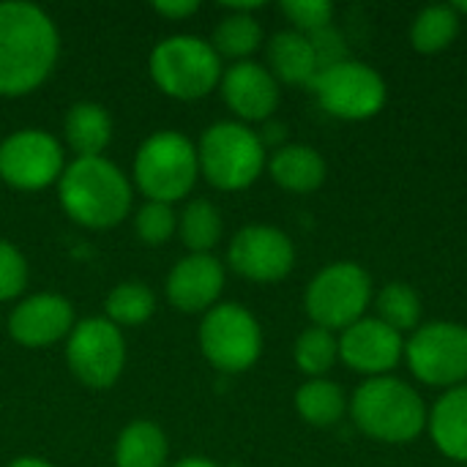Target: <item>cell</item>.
I'll use <instances>...</instances> for the list:
<instances>
[{
  "label": "cell",
  "instance_id": "1",
  "mask_svg": "<svg viewBox=\"0 0 467 467\" xmlns=\"http://www.w3.org/2000/svg\"><path fill=\"white\" fill-rule=\"evenodd\" d=\"M57 27L33 3H0V96L33 93L55 68Z\"/></svg>",
  "mask_w": 467,
  "mask_h": 467
},
{
  "label": "cell",
  "instance_id": "2",
  "mask_svg": "<svg viewBox=\"0 0 467 467\" xmlns=\"http://www.w3.org/2000/svg\"><path fill=\"white\" fill-rule=\"evenodd\" d=\"M348 408H350L353 424L367 438L378 443H389V446L413 443L416 438L424 435L427 419H430V410L421 394L410 383L394 375L364 380L353 391Z\"/></svg>",
  "mask_w": 467,
  "mask_h": 467
},
{
  "label": "cell",
  "instance_id": "3",
  "mask_svg": "<svg viewBox=\"0 0 467 467\" xmlns=\"http://www.w3.org/2000/svg\"><path fill=\"white\" fill-rule=\"evenodd\" d=\"M57 197L66 216L90 230L115 227L131 211V183L104 156L74 159L57 181Z\"/></svg>",
  "mask_w": 467,
  "mask_h": 467
},
{
  "label": "cell",
  "instance_id": "4",
  "mask_svg": "<svg viewBox=\"0 0 467 467\" xmlns=\"http://www.w3.org/2000/svg\"><path fill=\"white\" fill-rule=\"evenodd\" d=\"M200 175L222 192L252 186L265 167V145L257 131L238 120H222L202 131L197 145Z\"/></svg>",
  "mask_w": 467,
  "mask_h": 467
},
{
  "label": "cell",
  "instance_id": "5",
  "mask_svg": "<svg viewBox=\"0 0 467 467\" xmlns=\"http://www.w3.org/2000/svg\"><path fill=\"white\" fill-rule=\"evenodd\" d=\"M200 175L197 148L181 131H159L148 137L134 159V181L148 202L183 200Z\"/></svg>",
  "mask_w": 467,
  "mask_h": 467
},
{
  "label": "cell",
  "instance_id": "6",
  "mask_svg": "<svg viewBox=\"0 0 467 467\" xmlns=\"http://www.w3.org/2000/svg\"><path fill=\"white\" fill-rule=\"evenodd\" d=\"M372 298V276L358 263L339 260L317 271V276L306 287L304 306L312 326L342 334L345 328L367 317Z\"/></svg>",
  "mask_w": 467,
  "mask_h": 467
},
{
  "label": "cell",
  "instance_id": "7",
  "mask_svg": "<svg viewBox=\"0 0 467 467\" xmlns=\"http://www.w3.org/2000/svg\"><path fill=\"white\" fill-rule=\"evenodd\" d=\"M222 57L197 36H170L150 52V77L172 99L194 101L222 82Z\"/></svg>",
  "mask_w": 467,
  "mask_h": 467
},
{
  "label": "cell",
  "instance_id": "8",
  "mask_svg": "<svg viewBox=\"0 0 467 467\" xmlns=\"http://www.w3.org/2000/svg\"><path fill=\"white\" fill-rule=\"evenodd\" d=\"M405 361L416 380L432 389L467 383V326L454 320L421 323L405 342Z\"/></svg>",
  "mask_w": 467,
  "mask_h": 467
},
{
  "label": "cell",
  "instance_id": "9",
  "mask_svg": "<svg viewBox=\"0 0 467 467\" xmlns=\"http://www.w3.org/2000/svg\"><path fill=\"white\" fill-rule=\"evenodd\" d=\"M200 350L219 372H246L263 353V331L257 317L241 304H216L202 317Z\"/></svg>",
  "mask_w": 467,
  "mask_h": 467
},
{
  "label": "cell",
  "instance_id": "10",
  "mask_svg": "<svg viewBox=\"0 0 467 467\" xmlns=\"http://www.w3.org/2000/svg\"><path fill=\"white\" fill-rule=\"evenodd\" d=\"M320 107L342 120L375 118L389 99L386 79L361 60H345L339 66L323 68L309 82Z\"/></svg>",
  "mask_w": 467,
  "mask_h": 467
},
{
  "label": "cell",
  "instance_id": "11",
  "mask_svg": "<svg viewBox=\"0 0 467 467\" xmlns=\"http://www.w3.org/2000/svg\"><path fill=\"white\" fill-rule=\"evenodd\" d=\"M68 369L88 389H109L126 364V342L115 323L107 317H88L74 323L66 342Z\"/></svg>",
  "mask_w": 467,
  "mask_h": 467
},
{
  "label": "cell",
  "instance_id": "12",
  "mask_svg": "<svg viewBox=\"0 0 467 467\" xmlns=\"http://www.w3.org/2000/svg\"><path fill=\"white\" fill-rule=\"evenodd\" d=\"M66 170L60 142L41 129H22L0 142V181L22 192L57 183Z\"/></svg>",
  "mask_w": 467,
  "mask_h": 467
},
{
  "label": "cell",
  "instance_id": "13",
  "mask_svg": "<svg viewBox=\"0 0 467 467\" xmlns=\"http://www.w3.org/2000/svg\"><path fill=\"white\" fill-rule=\"evenodd\" d=\"M230 268L257 285L282 282L296 265V246L287 233L268 224H249L238 230L227 249Z\"/></svg>",
  "mask_w": 467,
  "mask_h": 467
},
{
  "label": "cell",
  "instance_id": "14",
  "mask_svg": "<svg viewBox=\"0 0 467 467\" xmlns=\"http://www.w3.org/2000/svg\"><path fill=\"white\" fill-rule=\"evenodd\" d=\"M405 358V337L378 317H361L339 334V361L369 378L391 375Z\"/></svg>",
  "mask_w": 467,
  "mask_h": 467
},
{
  "label": "cell",
  "instance_id": "15",
  "mask_svg": "<svg viewBox=\"0 0 467 467\" xmlns=\"http://www.w3.org/2000/svg\"><path fill=\"white\" fill-rule=\"evenodd\" d=\"M74 328V306L55 293L25 298L8 315V334L25 348H49L66 339Z\"/></svg>",
  "mask_w": 467,
  "mask_h": 467
},
{
  "label": "cell",
  "instance_id": "16",
  "mask_svg": "<svg viewBox=\"0 0 467 467\" xmlns=\"http://www.w3.org/2000/svg\"><path fill=\"white\" fill-rule=\"evenodd\" d=\"M224 104L241 120H268L279 107V82L274 74L254 60H238L222 74Z\"/></svg>",
  "mask_w": 467,
  "mask_h": 467
},
{
  "label": "cell",
  "instance_id": "17",
  "mask_svg": "<svg viewBox=\"0 0 467 467\" xmlns=\"http://www.w3.org/2000/svg\"><path fill=\"white\" fill-rule=\"evenodd\" d=\"M224 290V265L213 254H189L167 276V298L186 315L208 312Z\"/></svg>",
  "mask_w": 467,
  "mask_h": 467
},
{
  "label": "cell",
  "instance_id": "18",
  "mask_svg": "<svg viewBox=\"0 0 467 467\" xmlns=\"http://www.w3.org/2000/svg\"><path fill=\"white\" fill-rule=\"evenodd\" d=\"M427 430L443 457L467 465V383L441 394L430 410Z\"/></svg>",
  "mask_w": 467,
  "mask_h": 467
},
{
  "label": "cell",
  "instance_id": "19",
  "mask_svg": "<svg viewBox=\"0 0 467 467\" xmlns=\"http://www.w3.org/2000/svg\"><path fill=\"white\" fill-rule=\"evenodd\" d=\"M268 172L276 186L293 194H309L326 181V159L312 145H279L268 161Z\"/></svg>",
  "mask_w": 467,
  "mask_h": 467
},
{
  "label": "cell",
  "instance_id": "20",
  "mask_svg": "<svg viewBox=\"0 0 467 467\" xmlns=\"http://www.w3.org/2000/svg\"><path fill=\"white\" fill-rule=\"evenodd\" d=\"M276 82L287 85H306L317 74V60L312 44L298 30H282L268 41V66Z\"/></svg>",
  "mask_w": 467,
  "mask_h": 467
},
{
  "label": "cell",
  "instance_id": "21",
  "mask_svg": "<svg viewBox=\"0 0 467 467\" xmlns=\"http://www.w3.org/2000/svg\"><path fill=\"white\" fill-rule=\"evenodd\" d=\"M63 131L77 159H93V156H101V150L112 140V118L101 104L79 101L66 112Z\"/></svg>",
  "mask_w": 467,
  "mask_h": 467
},
{
  "label": "cell",
  "instance_id": "22",
  "mask_svg": "<svg viewBox=\"0 0 467 467\" xmlns=\"http://www.w3.org/2000/svg\"><path fill=\"white\" fill-rule=\"evenodd\" d=\"M167 451V438L153 421H134L115 443V467H164Z\"/></svg>",
  "mask_w": 467,
  "mask_h": 467
},
{
  "label": "cell",
  "instance_id": "23",
  "mask_svg": "<svg viewBox=\"0 0 467 467\" xmlns=\"http://www.w3.org/2000/svg\"><path fill=\"white\" fill-rule=\"evenodd\" d=\"M296 410L312 427H334L348 410V397L339 383L328 378H312L296 391Z\"/></svg>",
  "mask_w": 467,
  "mask_h": 467
},
{
  "label": "cell",
  "instance_id": "24",
  "mask_svg": "<svg viewBox=\"0 0 467 467\" xmlns=\"http://www.w3.org/2000/svg\"><path fill=\"white\" fill-rule=\"evenodd\" d=\"M375 317L383 320L389 328L400 331L402 337L405 334H413L419 326H421V315H424V304H421V296L416 293L413 285L408 282H389L375 298Z\"/></svg>",
  "mask_w": 467,
  "mask_h": 467
},
{
  "label": "cell",
  "instance_id": "25",
  "mask_svg": "<svg viewBox=\"0 0 467 467\" xmlns=\"http://www.w3.org/2000/svg\"><path fill=\"white\" fill-rule=\"evenodd\" d=\"M460 33V14L454 5H427L410 25V44L421 55H438L454 44Z\"/></svg>",
  "mask_w": 467,
  "mask_h": 467
},
{
  "label": "cell",
  "instance_id": "26",
  "mask_svg": "<svg viewBox=\"0 0 467 467\" xmlns=\"http://www.w3.org/2000/svg\"><path fill=\"white\" fill-rule=\"evenodd\" d=\"M263 44V25L244 11H230L213 30L211 47L219 57L249 60V55Z\"/></svg>",
  "mask_w": 467,
  "mask_h": 467
},
{
  "label": "cell",
  "instance_id": "27",
  "mask_svg": "<svg viewBox=\"0 0 467 467\" xmlns=\"http://www.w3.org/2000/svg\"><path fill=\"white\" fill-rule=\"evenodd\" d=\"M222 227L224 224H222L219 208L205 197L192 200L186 205V211L181 213V219H178L181 238L192 249V254H211V249L222 238Z\"/></svg>",
  "mask_w": 467,
  "mask_h": 467
},
{
  "label": "cell",
  "instance_id": "28",
  "mask_svg": "<svg viewBox=\"0 0 467 467\" xmlns=\"http://www.w3.org/2000/svg\"><path fill=\"white\" fill-rule=\"evenodd\" d=\"M296 367L312 380V378H326L334 364L339 361V337L334 331L309 326L306 331H301V337L296 339Z\"/></svg>",
  "mask_w": 467,
  "mask_h": 467
},
{
  "label": "cell",
  "instance_id": "29",
  "mask_svg": "<svg viewBox=\"0 0 467 467\" xmlns=\"http://www.w3.org/2000/svg\"><path fill=\"white\" fill-rule=\"evenodd\" d=\"M153 309H156L153 290L142 282H123L104 301L107 320L115 326H142L153 315Z\"/></svg>",
  "mask_w": 467,
  "mask_h": 467
},
{
  "label": "cell",
  "instance_id": "30",
  "mask_svg": "<svg viewBox=\"0 0 467 467\" xmlns=\"http://www.w3.org/2000/svg\"><path fill=\"white\" fill-rule=\"evenodd\" d=\"M134 227H137V235L142 244L161 246L172 238V233L178 227V216H175L172 205H167V202H145L137 211Z\"/></svg>",
  "mask_w": 467,
  "mask_h": 467
},
{
  "label": "cell",
  "instance_id": "31",
  "mask_svg": "<svg viewBox=\"0 0 467 467\" xmlns=\"http://www.w3.org/2000/svg\"><path fill=\"white\" fill-rule=\"evenodd\" d=\"M282 14L290 19L293 30L309 36L326 25H334V5L328 0H285Z\"/></svg>",
  "mask_w": 467,
  "mask_h": 467
},
{
  "label": "cell",
  "instance_id": "32",
  "mask_svg": "<svg viewBox=\"0 0 467 467\" xmlns=\"http://www.w3.org/2000/svg\"><path fill=\"white\" fill-rule=\"evenodd\" d=\"M25 285H27V263L22 252L14 244L0 241V301L19 298Z\"/></svg>",
  "mask_w": 467,
  "mask_h": 467
},
{
  "label": "cell",
  "instance_id": "33",
  "mask_svg": "<svg viewBox=\"0 0 467 467\" xmlns=\"http://www.w3.org/2000/svg\"><path fill=\"white\" fill-rule=\"evenodd\" d=\"M306 38H309V44H312L315 60H317V71L350 60V55H348V41H345V36H342L334 25H326V27L309 33Z\"/></svg>",
  "mask_w": 467,
  "mask_h": 467
},
{
  "label": "cell",
  "instance_id": "34",
  "mask_svg": "<svg viewBox=\"0 0 467 467\" xmlns=\"http://www.w3.org/2000/svg\"><path fill=\"white\" fill-rule=\"evenodd\" d=\"M197 8H200L197 0H156V3H153V11H159V14L167 16V19H186V16H192Z\"/></svg>",
  "mask_w": 467,
  "mask_h": 467
},
{
  "label": "cell",
  "instance_id": "35",
  "mask_svg": "<svg viewBox=\"0 0 467 467\" xmlns=\"http://www.w3.org/2000/svg\"><path fill=\"white\" fill-rule=\"evenodd\" d=\"M285 123H265V131L260 134V140H263V145H271V142H276V150H279V140L285 137Z\"/></svg>",
  "mask_w": 467,
  "mask_h": 467
},
{
  "label": "cell",
  "instance_id": "36",
  "mask_svg": "<svg viewBox=\"0 0 467 467\" xmlns=\"http://www.w3.org/2000/svg\"><path fill=\"white\" fill-rule=\"evenodd\" d=\"M175 467H219L216 462H211V460H205V457H186V460H181Z\"/></svg>",
  "mask_w": 467,
  "mask_h": 467
},
{
  "label": "cell",
  "instance_id": "37",
  "mask_svg": "<svg viewBox=\"0 0 467 467\" xmlns=\"http://www.w3.org/2000/svg\"><path fill=\"white\" fill-rule=\"evenodd\" d=\"M8 467H52L49 462H44V460H38V457H19V460H14Z\"/></svg>",
  "mask_w": 467,
  "mask_h": 467
},
{
  "label": "cell",
  "instance_id": "38",
  "mask_svg": "<svg viewBox=\"0 0 467 467\" xmlns=\"http://www.w3.org/2000/svg\"><path fill=\"white\" fill-rule=\"evenodd\" d=\"M451 5H454L457 14H467V0H462V3H451Z\"/></svg>",
  "mask_w": 467,
  "mask_h": 467
}]
</instances>
